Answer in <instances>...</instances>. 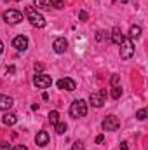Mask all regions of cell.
I'll return each mask as SVG.
<instances>
[{"label": "cell", "instance_id": "obj_6", "mask_svg": "<svg viewBox=\"0 0 148 150\" xmlns=\"http://www.w3.org/2000/svg\"><path fill=\"white\" fill-rule=\"evenodd\" d=\"M118 126H120V120H118L115 115H106V117H105V120L101 122L103 131H117V129H118Z\"/></svg>", "mask_w": 148, "mask_h": 150}, {"label": "cell", "instance_id": "obj_25", "mask_svg": "<svg viewBox=\"0 0 148 150\" xmlns=\"http://www.w3.org/2000/svg\"><path fill=\"white\" fill-rule=\"evenodd\" d=\"M52 4H54V7H56V9H63V7H65V5H63V2H61V0H54V2H52Z\"/></svg>", "mask_w": 148, "mask_h": 150}, {"label": "cell", "instance_id": "obj_9", "mask_svg": "<svg viewBox=\"0 0 148 150\" xmlns=\"http://www.w3.org/2000/svg\"><path fill=\"white\" fill-rule=\"evenodd\" d=\"M58 87L63 89V91H70V93H72V91L77 89V84H75V80L65 77V79H59V80H58Z\"/></svg>", "mask_w": 148, "mask_h": 150}, {"label": "cell", "instance_id": "obj_20", "mask_svg": "<svg viewBox=\"0 0 148 150\" xmlns=\"http://www.w3.org/2000/svg\"><path fill=\"white\" fill-rule=\"evenodd\" d=\"M147 108H141V110H138V112H136V119H138V120H145V119H147Z\"/></svg>", "mask_w": 148, "mask_h": 150}, {"label": "cell", "instance_id": "obj_29", "mask_svg": "<svg viewBox=\"0 0 148 150\" xmlns=\"http://www.w3.org/2000/svg\"><path fill=\"white\" fill-rule=\"evenodd\" d=\"M120 150H129V147H127V142H122V143H120Z\"/></svg>", "mask_w": 148, "mask_h": 150}, {"label": "cell", "instance_id": "obj_18", "mask_svg": "<svg viewBox=\"0 0 148 150\" xmlns=\"http://www.w3.org/2000/svg\"><path fill=\"white\" fill-rule=\"evenodd\" d=\"M54 129H56V133L58 134H63L65 131H66V122H58V124H54Z\"/></svg>", "mask_w": 148, "mask_h": 150}, {"label": "cell", "instance_id": "obj_28", "mask_svg": "<svg viewBox=\"0 0 148 150\" xmlns=\"http://www.w3.org/2000/svg\"><path fill=\"white\" fill-rule=\"evenodd\" d=\"M103 140H105L103 134H98V136H96V143H103Z\"/></svg>", "mask_w": 148, "mask_h": 150}, {"label": "cell", "instance_id": "obj_16", "mask_svg": "<svg viewBox=\"0 0 148 150\" xmlns=\"http://www.w3.org/2000/svg\"><path fill=\"white\" fill-rule=\"evenodd\" d=\"M140 35H141V26L134 25V26L129 28V37L131 38H140Z\"/></svg>", "mask_w": 148, "mask_h": 150}, {"label": "cell", "instance_id": "obj_2", "mask_svg": "<svg viewBox=\"0 0 148 150\" xmlns=\"http://www.w3.org/2000/svg\"><path fill=\"white\" fill-rule=\"evenodd\" d=\"M85 113H87V103L84 100H75L70 105V115L73 119H82L85 117Z\"/></svg>", "mask_w": 148, "mask_h": 150}, {"label": "cell", "instance_id": "obj_3", "mask_svg": "<svg viewBox=\"0 0 148 150\" xmlns=\"http://www.w3.org/2000/svg\"><path fill=\"white\" fill-rule=\"evenodd\" d=\"M134 56V44L131 38H124L120 44V58L122 59H131Z\"/></svg>", "mask_w": 148, "mask_h": 150}, {"label": "cell", "instance_id": "obj_17", "mask_svg": "<svg viewBox=\"0 0 148 150\" xmlns=\"http://www.w3.org/2000/svg\"><path fill=\"white\" fill-rule=\"evenodd\" d=\"M47 119H49V122H51L52 126H54V124H58V122H59V112H58V110H52V112H49Z\"/></svg>", "mask_w": 148, "mask_h": 150}, {"label": "cell", "instance_id": "obj_10", "mask_svg": "<svg viewBox=\"0 0 148 150\" xmlns=\"http://www.w3.org/2000/svg\"><path fill=\"white\" fill-rule=\"evenodd\" d=\"M12 47H16V51H26V49H28V37H25V35L14 37Z\"/></svg>", "mask_w": 148, "mask_h": 150}, {"label": "cell", "instance_id": "obj_30", "mask_svg": "<svg viewBox=\"0 0 148 150\" xmlns=\"http://www.w3.org/2000/svg\"><path fill=\"white\" fill-rule=\"evenodd\" d=\"M7 72H9V74H14V72H16V68L11 65V67H7Z\"/></svg>", "mask_w": 148, "mask_h": 150}, {"label": "cell", "instance_id": "obj_19", "mask_svg": "<svg viewBox=\"0 0 148 150\" xmlns=\"http://www.w3.org/2000/svg\"><path fill=\"white\" fill-rule=\"evenodd\" d=\"M120 96H122V89H120V86L111 87V98H113V100H118Z\"/></svg>", "mask_w": 148, "mask_h": 150}, {"label": "cell", "instance_id": "obj_5", "mask_svg": "<svg viewBox=\"0 0 148 150\" xmlns=\"http://www.w3.org/2000/svg\"><path fill=\"white\" fill-rule=\"evenodd\" d=\"M105 100H106V89H101V91H98V93H92L91 98H89L91 105L96 107V108H101V107L105 105Z\"/></svg>", "mask_w": 148, "mask_h": 150}, {"label": "cell", "instance_id": "obj_26", "mask_svg": "<svg viewBox=\"0 0 148 150\" xmlns=\"http://www.w3.org/2000/svg\"><path fill=\"white\" fill-rule=\"evenodd\" d=\"M11 150H28V149H26L25 145H14V147H12Z\"/></svg>", "mask_w": 148, "mask_h": 150}, {"label": "cell", "instance_id": "obj_4", "mask_svg": "<svg viewBox=\"0 0 148 150\" xmlns=\"http://www.w3.org/2000/svg\"><path fill=\"white\" fill-rule=\"evenodd\" d=\"M2 18H4V21H5L7 25H18V23L23 21V14H21L19 11H16V9L5 11V12L2 14Z\"/></svg>", "mask_w": 148, "mask_h": 150}, {"label": "cell", "instance_id": "obj_33", "mask_svg": "<svg viewBox=\"0 0 148 150\" xmlns=\"http://www.w3.org/2000/svg\"><path fill=\"white\" fill-rule=\"evenodd\" d=\"M16 2H18V0H16Z\"/></svg>", "mask_w": 148, "mask_h": 150}, {"label": "cell", "instance_id": "obj_21", "mask_svg": "<svg viewBox=\"0 0 148 150\" xmlns=\"http://www.w3.org/2000/svg\"><path fill=\"white\" fill-rule=\"evenodd\" d=\"M110 82H111V87H115V86H118V82H120V75L113 74V75H111V79H110Z\"/></svg>", "mask_w": 148, "mask_h": 150}, {"label": "cell", "instance_id": "obj_24", "mask_svg": "<svg viewBox=\"0 0 148 150\" xmlns=\"http://www.w3.org/2000/svg\"><path fill=\"white\" fill-rule=\"evenodd\" d=\"M11 143H7V142H0V150H11Z\"/></svg>", "mask_w": 148, "mask_h": 150}, {"label": "cell", "instance_id": "obj_23", "mask_svg": "<svg viewBox=\"0 0 148 150\" xmlns=\"http://www.w3.org/2000/svg\"><path fill=\"white\" fill-rule=\"evenodd\" d=\"M72 150H84V143H82V142H75Z\"/></svg>", "mask_w": 148, "mask_h": 150}, {"label": "cell", "instance_id": "obj_7", "mask_svg": "<svg viewBox=\"0 0 148 150\" xmlns=\"http://www.w3.org/2000/svg\"><path fill=\"white\" fill-rule=\"evenodd\" d=\"M33 84L37 86L38 89H47V87H51V84H52V79H51V75L37 74L35 77H33Z\"/></svg>", "mask_w": 148, "mask_h": 150}, {"label": "cell", "instance_id": "obj_13", "mask_svg": "<svg viewBox=\"0 0 148 150\" xmlns=\"http://www.w3.org/2000/svg\"><path fill=\"white\" fill-rule=\"evenodd\" d=\"M122 40H124V35H122L120 28H118V26H115V28L111 30V42H113L115 45H120V44H122Z\"/></svg>", "mask_w": 148, "mask_h": 150}, {"label": "cell", "instance_id": "obj_22", "mask_svg": "<svg viewBox=\"0 0 148 150\" xmlns=\"http://www.w3.org/2000/svg\"><path fill=\"white\" fill-rule=\"evenodd\" d=\"M78 18H80V21H87V19H89V14H87L85 11H80V12H78Z\"/></svg>", "mask_w": 148, "mask_h": 150}, {"label": "cell", "instance_id": "obj_14", "mask_svg": "<svg viewBox=\"0 0 148 150\" xmlns=\"http://www.w3.org/2000/svg\"><path fill=\"white\" fill-rule=\"evenodd\" d=\"M2 122H4L5 126H14V124L18 122V115H16V113H12V112L5 113V115L2 117Z\"/></svg>", "mask_w": 148, "mask_h": 150}, {"label": "cell", "instance_id": "obj_8", "mask_svg": "<svg viewBox=\"0 0 148 150\" xmlns=\"http://www.w3.org/2000/svg\"><path fill=\"white\" fill-rule=\"evenodd\" d=\"M52 49H54V52H58V54H65V52L68 51V40L65 37H58L52 42Z\"/></svg>", "mask_w": 148, "mask_h": 150}, {"label": "cell", "instance_id": "obj_1", "mask_svg": "<svg viewBox=\"0 0 148 150\" xmlns=\"http://www.w3.org/2000/svg\"><path fill=\"white\" fill-rule=\"evenodd\" d=\"M25 16H26V19H28L33 26H37V28H44V26L47 25L45 18L38 12L35 7H32V5H28V7L25 9Z\"/></svg>", "mask_w": 148, "mask_h": 150}, {"label": "cell", "instance_id": "obj_31", "mask_svg": "<svg viewBox=\"0 0 148 150\" xmlns=\"http://www.w3.org/2000/svg\"><path fill=\"white\" fill-rule=\"evenodd\" d=\"M4 52V44H2V40H0V54Z\"/></svg>", "mask_w": 148, "mask_h": 150}, {"label": "cell", "instance_id": "obj_27", "mask_svg": "<svg viewBox=\"0 0 148 150\" xmlns=\"http://www.w3.org/2000/svg\"><path fill=\"white\" fill-rule=\"evenodd\" d=\"M103 33H105V32H96V40H103V38H105Z\"/></svg>", "mask_w": 148, "mask_h": 150}, {"label": "cell", "instance_id": "obj_12", "mask_svg": "<svg viewBox=\"0 0 148 150\" xmlns=\"http://www.w3.org/2000/svg\"><path fill=\"white\" fill-rule=\"evenodd\" d=\"M12 105H14V100H12L11 96L0 94V110H9Z\"/></svg>", "mask_w": 148, "mask_h": 150}, {"label": "cell", "instance_id": "obj_32", "mask_svg": "<svg viewBox=\"0 0 148 150\" xmlns=\"http://www.w3.org/2000/svg\"><path fill=\"white\" fill-rule=\"evenodd\" d=\"M127 2H129V0H122V4H127Z\"/></svg>", "mask_w": 148, "mask_h": 150}, {"label": "cell", "instance_id": "obj_11", "mask_svg": "<svg viewBox=\"0 0 148 150\" xmlns=\"http://www.w3.org/2000/svg\"><path fill=\"white\" fill-rule=\"evenodd\" d=\"M35 143H37L38 147L49 145V133H47V131H38L37 136H35Z\"/></svg>", "mask_w": 148, "mask_h": 150}, {"label": "cell", "instance_id": "obj_15", "mask_svg": "<svg viewBox=\"0 0 148 150\" xmlns=\"http://www.w3.org/2000/svg\"><path fill=\"white\" fill-rule=\"evenodd\" d=\"M33 7L35 9H51L52 7V0H35Z\"/></svg>", "mask_w": 148, "mask_h": 150}]
</instances>
